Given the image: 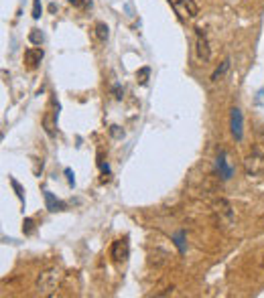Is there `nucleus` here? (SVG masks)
<instances>
[{"mask_svg":"<svg viewBox=\"0 0 264 298\" xmlns=\"http://www.w3.org/2000/svg\"><path fill=\"white\" fill-rule=\"evenodd\" d=\"M59 278H61V274H59L57 268H49V270L41 272L39 278H37V290H39V294H43V296L53 294V290L59 284Z\"/></svg>","mask_w":264,"mask_h":298,"instance_id":"f257e3e1","label":"nucleus"},{"mask_svg":"<svg viewBox=\"0 0 264 298\" xmlns=\"http://www.w3.org/2000/svg\"><path fill=\"white\" fill-rule=\"evenodd\" d=\"M213 215H215L217 227H230L234 223V211L226 199H219L213 203Z\"/></svg>","mask_w":264,"mask_h":298,"instance_id":"f03ea898","label":"nucleus"},{"mask_svg":"<svg viewBox=\"0 0 264 298\" xmlns=\"http://www.w3.org/2000/svg\"><path fill=\"white\" fill-rule=\"evenodd\" d=\"M244 169H246V175H250V177H262L264 175V150L262 148H254V150L246 156Z\"/></svg>","mask_w":264,"mask_h":298,"instance_id":"7ed1b4c3","label":"nucleus"},{"mask_svg":"<svg viewBox=\"0 0 264 298\" xmlns=\"http://www.w3.org/2000/svg\"><path fill=\"white\" fill-rule=\"evenodd\" d=\"M169 4L173 6L175 14L179 18H195L197 12H199V6L193 2V0H169Z\"/></svg>","mask_w":264,"mask_h":298,"instance_id":"20e7f679","label":"nucleus"},{"mask_svg":"<svg viewBox=\"0 0 264 298\" xmlns=\"http://www.w3.org/2000/svg\"><path fill=\"white\" fill-rule=\"evenodd\" d=\"M244 118H242V112L240 108H232V114H230V128H232V136L240 142L242 136H244Z\"/></svg>","mask_w":264,"mask_h":298,"instance_id":"39448f33","label":"nucleus"},{"mask_svg":"<svg viewBox=\"0 0 264 298\" xmlns=\"http://www.w3.org/2000/svg\"><path fill=\"white\" fill-rule=\"evenodd\" d=\"M110 256H112L114 262H126V258H128V239L124 238L114 241L112 247H110Z\"/></svg>","mask_w":264,"mask_h":298,"instance_id":"423d86ee","label":"nucleus"},{"mask_svg":"<svg viewBox=\"0 0 264 298\" xmlns=\"http://www.w3.org/2000/svg\"><path fill=\"white\" fill-rule=\"evenodd\" d=\"M197 33H195V43H197V57L201 61H210L211 57V51H210V43H208V39H206V35H204V31L201 29H195Z\"/></svg>","mask_w":264,"mask_h":298,"instance_id":"0eeeda50","label":"nucleus"},{"mask_svg":"<svg viewBox=\"0 0 264 298\" xmlns=\"http://www.w3.org/2000/svg\"><path fill=\"white\" fill-rule=\"evenodd\" d=\"M43 57H45V53H43V49H39V47H31V49L25 51V63H27L29 69H37L39 63L43 61Z\"/></svg>","mask_w":264,"mask_h":298,"instance_id":"6e6552de","label":"nucleus"},{"mask_svg":"<svg viewBox=\"0 0 264 298\" xmlns=\"http://www.w3.org/2000/svg\"><path fill=\"white\" fill-rule=\"evenodd\" d=\"M215 167H217V175L221 177L224 180H228L232 175H234V169L228 165V156H226V150H221L219 152V156H217V163H215Z\"/></svg>","mask_w":264,"mask_h":298,"instance_id":"1a4fd4ad","label":"nucleus"},{"mask_svg":"<svg viewBox=\"0 0 264 298\" xmlns=\"http://www.w3.org/2000/svg\"><path fill=\"white\" fill-rule=\"evenodd\" d=\"M43 197H45V205H47V209H49L51 213H57V211H63V209H65V203L59 201L51 191H43Z\"/></svg>","mask_w":264,"mask_h":298,"instance_id":"9d476101","label":"nucleus"},{"mask_svg":"<svg viewBox=\"0 0 264 298\" xmlns=\"http://www.w3.org/2000/svg\"><path fill=\"white\" fill-rule=\"evenodd\" d=\"M228 69H230V59H224V63H221V65H219V67L211 73V81H219V79L228 73Z\"/></svg>","mask_w":264,"mask_h":298,"instance_id":"9b49d317","label":"nucleus"},{"mask_svg":"<svg viewBox=\"0 0 264 298\" xmlns=\"http://www.w3.org/2000/svg\"><path fill=\"white\" fill-rule=\"evenodd\" d=\"M96 37H98L100 41H108V37H110L108 25H104V22H98V25H96Z\"/></svg>","mask_w":264,"mask_h":298,"instance_id":"f8f14e48","label":"nucleus"},{"mask_svg":"<svg viewBox=\"0 0 264 298\" xmlns=\"http://www.w3.org/2000/svg\"><path fill=\"white\" fill-rule=\"evenodd\" d=\"M149 75H151V69H149V67H140V69L136 71V79H138V83H140V85H147Z\"/></svg>","mask_w":264,"mask_h":298,"instance_id":"ddd939ff","label":"nucleus"},{"mask_svg":"<svg viewBox=\"0 0 264 298\" xmlns=\"http://www.w3.org/2000/svg\"><path fill=\"white\" fill-rule=\"evenodd\" d=\"M43 126H45V132H47L49 136H55V122H53V114H47V116L43 118Z\"/></svg>","mask_w":264,"mask_h":298,"instance_id":"4468645a","label":"nucleus"},{"mask_svg":"<svg viewBox=\"0 0 264 298\" xmlns=\"http://www.w3.org/2000/svg\"><path fill=\"white\" fill-rule=\"evenodd\" d=\"M175 245L179 247V254H185V232H179V234H175Z\"/></svg>","mask_w":264,"mask_h":298,"instance_id":"2eb2a0df","label":"nucleus"},{"mask_svg":"<svg viewBox=\"0 0 264 298\" xmlns=\"http://www.w3.org/2000/svg\"><path fill=\"white\" fill-rule=\"evenodd\" d=\"M29 41H31L33 45H41V43H43V33H41L39 29H33V31L29 33Z\"/></svg>","mask_w":264,"mask_h":298,"instance_id":"dca6fc26","label":"nucleus"},{"mask_svg":"<svg viewBox=\"0 0 264 298\" xmlns=\"http://www.w3.org/2000/svg\"><path fill=\"white\" fill-rule=\"evenodd\" d=\"M23 232H25V236H31V234L35 232V223H33V219H25V221H23Z\"/></svg>","mask_w":264,"mask_h":298,"instance_id":"f3484780","label":"nucleus"},{"mask_svg":"<svg viewBox=\"0 0 264 298\" xmlns=\"http://www.w3.org/2000/svg\"><path fill=\"white\" fill-rule=\"evenodd\" d=\"M41 12H43L41 0H33V18H41Z\"/></svg>","mask_w":264,"mask_h":298,"instance_id":"a211bd4d","label":"nucleus"},{"mask_svg":"<svg viewBox=\"0 0 264 298\" xmlns=\"http://www.w3.org/2000/svg\"><path fill=\"white\" fill-rule=\"evenodd\" d=\"M10 185H12V189H14V193H16V197L21 199V201H25V195H23V187L16 182V179H10Z\"/></svg>","mask_w":264,"mask_h":298,"instance_id":"6ab92c4d","label":"nucleus"},{"mask_svg":"<svg viewBox=\"0 0 264 298\" xmlns=\"http://www.w3.org/2000/svg\"><path fill=\"white\" fill-rule=\"evenodd\" d=\"M69 4L75 6V8H86V6L92 4V0H69Z\"/></svg>","mask_w":264,"mask_h":298,"instance_id":"aec40b11","label":"nucleus"},{"mask_svg":"<svg viewBox=\"0 0 264 298\" xmlns=\"http://www.w3.org/2000/svg\"><path fill=\"white\" fill-rule=\"evenodd\" d=\"M110 134H112L114 138H122V136H124V132L120 130V126H110Z\"/></svg>","mask_w":264,"mask_h":298,"instance_id":"412c9836","label":"nucleus"},{"mask_svg":"<svg viewBox=\"0 0 264 298\" xmlns=\"http://www.w3.org/2000/svg\"><path fill=\"white\" fill-rule=\"evenodd\" d=\"M112 94H114V98H116V100H122V94H124V89H122L120 85H114V87H112Z\"/></svg>","mask_w":264,"mask_h":298,"instance_id":"4be33fe9","label":"nucleus"},{"mask_svg":"<svg viewBox=\"0 0 264 298\" xmlns=\"http://www.w3.org/2000/svg\"><path fill=\"white\" fill-rule=\"evenodd\" d=\"M65 177H67V180H69V185L75 182V180H73V173H71V169H65Z\"/></svg>","mask_w":264,"mask_h":298,"instance_id":"5701e85b","label":"nucleus"},{"mask_svg":"<svg viewBox=\"0 0 264 298\" xmlns=\"http://www.w3.org/2000/svg\"><path fill=\"white\" fill-rule=\"evenodd\" d=\"M262 268H264V258H262Z\"/></svg>","mask_w":264,"mask_h":298,"instance_id":"b1692460","label":"nucleus"}]
</instances>
